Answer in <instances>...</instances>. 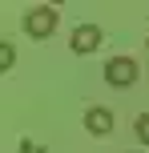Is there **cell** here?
I'll list each match as a JSON object with an SVG mask.
<instances>
[{
	"mask_svg": "<svg viewBox=\"0 0 149 153\" xmlns=\"http://www.w3.org/2000/svg\"><path fill=\"white\" fill-rule=\"evenodd\" d=\"M56 20H61V12H56L53 4H36L28 8V16H24V32H28L32 40H44L56 32Z\"/></svg>",
	"mask_w": 149,
	"mask_h": 153,
	"instance_id": "1",
	"label": "cell"
},
{
	"mask_svg": "<svg viewBox=\"0 0 149 153\" xmlns=\"http://www.w3.org/2000/svg\"><path fill=\"white\" fill-rule=\"evenodd\" d=\"M105 81H109L113 89H129V85L137 81V61L133 56H113V61L105 65Z\"/></svg>",
	"mask_w": 149,
	"mask_h": 153,
	"instance_id": "2",
	"label": "cell"
},
{
	"mask_svg": "<svg viewBox=\"0 0 149 153\" xmlns=\"http://www.w3.org/2000/svg\"><path fill=\"white\" fill-rule=\"evenodd\" d=\"M97 45H101V28H97V24H77V28H73V40H69V48H73L77 56H89Z\"/></svg>",
	"mask_w": 149,
	"mask_h": 153,
	"instance_id": "3",
	"label": "cell"
},
{
	"mask_svg": "<svg viewBox=\"0 0 149 153\" xmlns=\"http://www.w3.org/2000/svg\"><path fill=\"white\" fill-rule=\"evenodd\" d=\"M85 129H89V133H97V137H105V133L113 129V113H109L105 105H93V109L85 113Z\"/></svg>",
	"mask_w": 149,
	"mask_h": 153,
	"instance_id": "4",
	"label": "cell"
},
{
	"mask_svg": "<svg viewBox=\"0 0 149 153\" xmlns=\"http://www.w3.org/2000/svg\"><path fill=\"white\" fill-rule=\"evenodd\" d=\"M12 61H16V48H12V40H4V45H0V65L12 69Z\"/></svg>",
	"mask_w": 149,
	"mask_h": 153,
	"instance_id": "5",
	"label": "cell"
},
{
	"mask_svg": "<svg viewBox=\"0 0 149 153\" xmlns=\"http://www.w3.org/2000/svg\"><path fill=\"white\" fill-rule=\"evenodd\" d=\"M137 137H141V145H149V113L137 117Z\"/></svg>",
	"mask_w": 149,
	"mask_h": 153,
	"instance_id": "6",
	"label": "cell"
}]
</instances>
